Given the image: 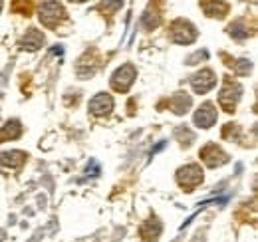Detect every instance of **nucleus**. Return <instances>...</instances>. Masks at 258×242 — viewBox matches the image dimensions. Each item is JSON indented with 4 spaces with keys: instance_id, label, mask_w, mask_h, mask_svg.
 Masks as SVG:
<instances>
[{
    "instance_id": "f257e3e1",
    "label": "nucleus",
    "mask_w": 258,
    "mask_h": 242,
    "mask_svg": "<svg viewBox=\"0 0 258 242\" xmlns=\"http://www.w3.org/2000/svg\"><path fill=\"white\" fill-rule=\"evenodd\" d=\"M177 181L185 191H191L199 183H203V171L199 165H185L177 171Z\"/></svg>"
},
{
    "instance_id": "f03ea898",
    "label": "nucleus",
    "mask_w": 258,
    "mask_h": 242,
    "mask_svg": "<svg viewBox=\"0 0 258 242\" xmlns=\"http://www.w3.org/2000/svg\"><path fill=\"white\" fill-rule=\"evenodd\" d=\"M135 76H137V70H135L131 64H125V66L119 68V70L113 74V78H111V86H113V90L127 91L129 88H131V84H133V80H135Z\"/></svg>"
},
{
    "instance_id": "7ed1b4c3",
    "label": "nucleus",
    "mask_w": 258,
    "mask_h": 242,
    "mask_svg": "<svg viewBox=\"0 0 258 242\" xmlns=\"http://www.w3.org/2000/svg\"><path fill=\"white\" fill-rule=\"evenodd\" d=\"M215 84H217V76H215V72L209 70V68L197 72L193 76V80H191V86H193V90L197 91V93H207L209 90L215 88Z\"/></svg>"
},
{
    "instance_id": "20e7f679",
    "label": "nucleus",
    "mask_w": 258,
    "mask_h": 242,
    "mask_svg": "<svg viewBox=\"0 0 258 242\" xmlns=\"http://www.w3.org/2000/svg\"><path fill=\"white\" fill-rule=\"evenodd\" d=\"M62 16H64V8H62L60 2H44L42 8H40V18L50 28H54Z\"/></svg>"
},
{
    "instance_id": "39448f33",
    "label": "nucleus",
    "mask_w": 258,
    "mask_h": 242,
    "mask_svg": "<svg viewBox=\"0 0 258 242\" xmlns=\"http://www.w3.org/2000/svg\"><path fill=\"white\" fill-rule=\"evenodd\" d=\"M171 36L179 44H189L197 38V30L187 22V20H175L171 26Z\"/></svg>"
},
{
    "instance_id": "423d86ee",
    "label": "nucleus",
    "mask_w": 258,
    "mask_h": 242,
    "mask_svg": "<svg viewBox=\"0 0 258 242\" xmlns=\"http://www.w3.org/2000/svg\"><path fill=\"white\" fill-rule=\"evenodd\" d=\"M201 159H203L209 167H221L223 163L228 161V155H226L221 147H217V145L209 143L205 149H201Z\"/></svg>"
},
{
    "instance_id": "0eeeda50",
    "label": "nucleus",
    "mask_w": 258,
    "mask_h": 242,
    "mask_svg": "<svg viewBox=\"0 0 258 242\" xmlns=\"http://www.w3.org/2000/svg\"><path fill=\"white\" fill-rule=\"evenodd\" d=\"M240 93H242V90H240V86L238 84H234V82H226V86L223 88V91H221V105L225 107L226 111H232L234 109V105H236V101L240 99Z\"/></svg>"
},
{
    "instance_id": "6e6552de",
    "label": "nucleus",
    "mask_w": 258,
    "mask_h": 242,
    "mask_svg": "<svg viewBox=\"0 0 258 242\" xmlns=\"http://www.w3.org/2000/svg\"><path fill=\"white\" fill-rule=\"evenodd\" d=\"M111 109H113V99L107 93H97L90 101V113L96 117H103V115L111 113Z\"/></svg>"
},
{
    "instance_id": "1a4fd4ad",
    "label": "nucleus",
    "mask_w": 258,
    "mask_h": 242,
    "mask_svg": "<svg viewBox=\"0 0 258 242\" xmlns=\"http://www.w3.org/2000/svg\"><path fill=\"white\" fill-rule=\"evenodd\" d=\"M215 121H217V109H215L213 103L207 101V103H203V105L197 109V113H195V125L207 129V127L215 125Z\"/></svg>"
},
{
    "instance_id": "9d476101",
    "label": "nucleus",
    "mask_w": 258,
    "mask_h": 242,
    "mask_svg": "<svg viewBox=\"0 0 258 242\" xmlns=\"http://www.w3.org/2000/svg\"><path fill=\"white\" fill-rule=\"evenodd\" d=\"M42 44H44V34L36 28H30L22 40V48H26V50H38V48H42Z\"/></svg>"
},
{
    "instance_id": "9b49d317",
    "label": "nucleus",
    "mask_w": 258,
    "mask_h": 242,
    "mask_svg": "<svg viewBox=\"0 0 258 242\" xmlns=\"http://www.w3.org/2000/svg\"><path fill=\"white\" fill-rule=\"evenodd\" d=\"M169 107H171L175 113H185V111L191 107V97L185 95V93H177V95L171 99Z\"/></svg>"
},
{
    "instance_id": "f8f14e48",
    "label": "nucleus",
    "mask_w": 258,
    "mask_h": 242,
    "mask_svg": "<svg viewBox=\"0 0 258 242\" xmlns=\"http://www.w3.org/2000/svg\"><path fill=\"white\" fill-rule=\"evenodd\" d=\"M20 133H22L20 123H18V121H10V123H6V127L0 129V141L16 139V137H20Z\"/></svg>"
},
{
    "instance_id": "ddd939ff",
    "label": "nucleus",
    "mask_w": 258,
    "mask_h": 242,
    "mask_svg": "<svg viewBox=\"0 0 258 242\" xmlns=\"http://www.w3.org/2000/svg\"><path fill=\"white\" fill-rule=\"evenodd\" d=\"M24 159H26L24 153L12 151V153H6V155L0 157V165H4V167H18V165H22Z\"/></svg>"
},
{
    "instance_id": "4468645a",
    "label": "nucleus",
    "mask_w": 258,
    "mask_h": 242,
    "mask_svg": "<svg viewBox=\"0 0 258 242\" xmlns=\"http://www.w3.org/2000/svg\"><path fill=\"white\" fill-rule=\"evenodd\" d=\"M201 6H203V10H205L207 14H211V16H225L226 12H228V4H221V2H219V4L211 2V6H215V8H209L205 2H203Z\"/></svg>"
},
{
    "instance_id": "2eb2a0df",
    "label": "nucleus",
    "mask_w": 258,
    "mask_h": 242,
    "mask_svg": "<svg viewBox=\"0 0 258 242\" xmlns=\"http://www.w3.org/2000/svg\"><path fill=\"white\" fill-rule=\"evenodd\" d=\"M0 6H2V2H0Z\"/></svg>"
}]
</instances>
